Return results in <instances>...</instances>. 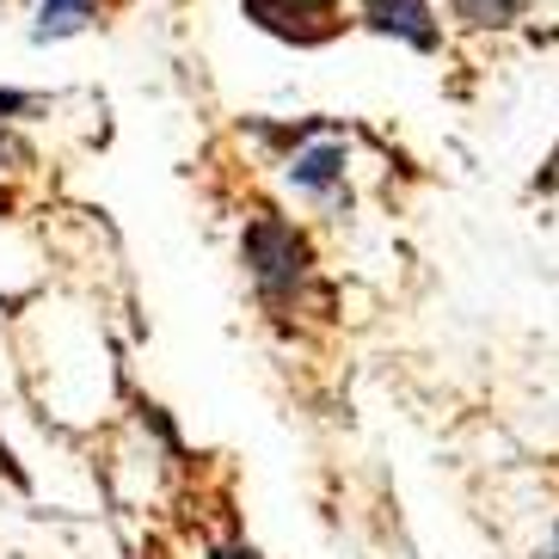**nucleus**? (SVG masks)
<instances>
[{
    "label": "nucleus",
    "mask_w": 559,
    "mask_h": 559,
    "mask_svg": "<svg viewBox=\"0 0 559 559\" xmlns=\"http://www.w3.org/2000/svg\"><path fill=\"white\" fill-rule=\"evenodd\" d=\"M234 259H240V277H247L252 301H259L271 320H332V283L320 271V247H313V228L296 222L277 203H252L240 215V234H234Z\"/></svg>",
    "instance_id": "nucleus-1"
},
{
    "label": "nucleus",
    "mask_w": 559,
    "mask_h": 559,
    "mask_svg": "<svg viewBox=\"0 0 559 559\" xmlns=\"http://www.w3.org/2000/svg\"><path fill=\"white\" fill-rule=\"evenodd\" d=\"M277 179L296 203L332 215V222H345L350 203H357V154H350L345 135H332V130L313 123V130L296 135V148L277 160Z\"/></svg>",
    "instance_id": "nucleus-2"
},
{
    "label": "nucleus",
    "mask_w": 559,
    "mask_h": 559,
    "mask_svg": "<svg viewBox=\"0 0 559 559\" xmlns=\"http://www.w3.org/2000/svg\"><path fill=\"white\" fill-rule=\"evenodd\" d=\"M240 19L283 50H326L357 25L350 0H240Z\"/></svg>",
    "instance_id": "nucleus-3"
},
{
    "label": "nucleus",
    "mask_w": 559,
    "mask_h": 559,
    "mask_svg": "<svg viewBox=\"0 0 559 559\" xmlns=\"http://www.w3.org/2000/svg\"><path fill=\"white\" fill-rule=\"evenodd\" d=\"M350 19L357 32L388 37L412 56H443L449 50V25L437 0H350Z\"/></svg>",
    "instance_id": "nucleus-4"
},
{
    "label": "nucleus",
    "mask_w": 559,
    "mask_h": 559,
    "mask_svg": "<svg viewBox=\"0 0 559 559\" xmlns=\"http://www.w3.org/2000/svg\"><path fill=\"white\" fill-rule=\"evenodd\" d=\"M130 0H32V25H25V44L32 50H56V44H74L86 32H105Z\"/></svg>",
    "instance_id": "nucleus-5"
},
{
    "label": "nucleus",
    "mask_w": 559,
    "mask_h": 559,
    "mask_svg": "<svg viewBox=\"0 0 559 559\" xmlns=\"http://www.w3.org/2000/svg\"><path fill=\"white\" fill-rule=\"evenodd\" d=\"M449 19H455L461 32H510V25H523L528 7L535 0H443Z\"/></svg>",
    "instance_id": "nucleus-6"
},
{
    "label": "nucleus",
    "mask_w": 559,
    "mask_h": 559,
    "mask_svg": "<svg viewBox=\"0 0 559 559\" xmlns=\"http://www.w3.org/2000/svg\"><path fill=\"white\" fill-rule=\"evenodd\" d=\"M44 111H50V93H44V86H13V81H0V130L37 123Z\"/></svg>",
    "instance_id": "nucleus-7"
},
{
    "label": "nucleus",
    "mask_w": 559,
    "mask_h": 559,
    "mask_svg": "<svg viewBox=\"0 0 559 559\" xmlns=\"http://www.w3.org/2000/svg\"><path fill=\"white\" fill-rule=\"evenodd\" d=\"M203 559H264V547L247 542V535H210V542H203Z\"/></svg>",
    "instance_id": "nucleus-8"
},
{
    "label": "nucleus",
    "mask_w": 559,
    "mask_h": 559,
    "mask_svg": "<svg viewBox=\"0 0 559 559\" xmlns=\"http://www.w3.org/2000/svg\"><path fill=\"white\" fill-rule=\"evenodd\" d=\"M13 210H19V191H13L7 179H0V215H13Z\"/></svg>",
    "instance_id": "nucleus-9"
},
{
    "label": "nucleus",
    "mask_w": 559,
    "mask_h": 559,
    "mask_svg": "<svg viewBox=\"0 0 559 559\" xmlns=\"http://www.w3.org/2000/svg\"><path fill=\"white\" fill-rule=\"evenodd\" d=\"M547 559H559V523H554V535H547Z\"/></svg>",
    "instance_id": "nucleus-10"
},
{
    "label": "nucleus",
    "mask_w": 559,
    "mask_h": 559,
    "mask_svg": "<svg viewBox=\"0 0 559 559\" xmlns=\"http://www.w3.org/2000/svg\"><path fill=\"white\" fill-rule=\"evenodd\" d=\"M0 7H19V0H0Z\"/></svg>",
    "instance_id": "nucleus-11"
}]
</instances>
